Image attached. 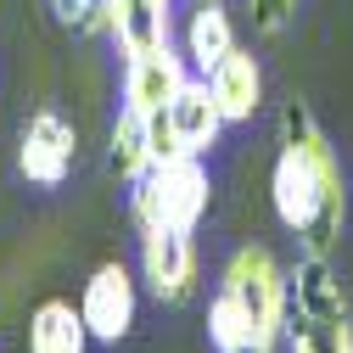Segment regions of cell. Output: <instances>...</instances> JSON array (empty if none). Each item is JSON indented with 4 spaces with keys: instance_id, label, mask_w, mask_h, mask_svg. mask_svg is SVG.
<instances>
[{
    "instance_id": "cell-16",
    "label": "cell",
    "mask_w": 353,
    "mask_h": 353,
    "mask_svg": "<svg viewBox=\"0 0 353 353\" xmlns=\"http://www.w3.org/2000/svg\"><path fill=\"white\" fill-rule=\"evenodd\" d=\"M101 6H107V0H51V12H57L62 23H73V28L101 23Z\"/></svg>"
},
{
    "instance_id": "cell-1",
    "label": "cell",
    "mask_w": 353,
    "mask_h": 353,
    "mask_svg": "<svg viewBox=\"0 0 353 353\" xmlns=\"http://www.w3.org/2000/svg\"><path fill=\"white\" fill-rule=\"evenodd\" d=\"M270 196H275V219L303 241V252L331 258L347 225V185H342V163L325 141L320 118L303 101L281 112V152L270 168Z\"/></svg>"
},
{
    "instance_id": "cell-6",
    "label": "cell",
    "mask_w": 353,
    "mask_h": 353,
    "mask_svg": "<svg viewBox=\"0 0 353 353\" xmlns=\"http://www.w3.org/2000/svg\"><path fill=\"white\" fill-rule=\"evenodd\" d=\"M225 129V112H219L208 79H191L180 96L168 101V112L157 118V141H163V157L168 152H191V157H208V146L219 141Z\"/></svg>"
},
{
    "instance_id": "cell-15",
    "label": "cell",
    "mask_w": 353,
    "mask_h": 353,
    "mask_svg": "<svg viewBox=\"0 0 353 353\" xmlns=\"http://www.w3.org/2000/svg\"><path fill=\"white\" fill-rule=\"evenodd\" d=\"M247 12H252V28L258 34H281L297 17V0H247Z\"/></svg>"
},
{
    "instance_id": "cell-7",
    "label": "cell",
    "mask_w": 353,
    "mask_h": 353,
    "mask_svg": "<svg viewBox=\"0 0 353 353\" xmlns=\"http://www.w3.org/2000/svg\"><path fill=\"white\" fill-rule=\"evenodd\" d=\"M191 79H196V73H191L185 51H174V46L146 51V57H129V62H123V107H135V112H146V118H163L168 101L180 96Z\"/></svg>"
},
{
    "instance_id": "cell-4",
    "label": "cell",
    "mask_w": 353,
    "mask_h": 353,
    "mask_svg": "<svg viewBox=\"0 0 353 353\" xmlns=\"http://www.w3.org/2000/svg\"><path fill=\"white\" fill-rule=\"evenodd\" d=\"M79 163V135H73V123L62 112H34L23 123V141H17V168H23V180L39 185V191H57L68 174Z\"/></svg>"
},
{
    "instance_id": "cell-11",
    "label": "cell",
    "mask_w": 353,
    "mask_h": 353,
    "mask_svg": "<svg viewBox=\"0 0 353 353\" xmlns=\"http://www.w3.org/2000/svg\"><path fill=\"white\" fill-rule=\"evenodd\" d=\"M112 174L118 180H129L135 185L141 174L163 157V141H157V118H146V112H135V107H118V118H112Z\"/></svg>"
},
{
    "instance_id": "cell-3",
    "label": "cell",
    "mask_w": 353,
    "mask_h": 353,
    "mask_svg": "<svg viewBox=\"0 0 353 353\" xmlns=\"http://www.w3.org/2000/svg\"><path fill=\"white\" fill-rule=\"evenodd\" d=\"M208 196H213V185H208V168H202V157H191V152H168V157H157L141 180H135V225L141 230H196L202 225V213H208Z\"/></svg>"
},
{
    "instance_id": "cell-8",
    "label": "cell",
    "mask_w": 353,
    "mask_h": 353,
    "mask_svg": "<svg viewBox=\"0 0 353 353\" xmlns=\"http://www.w3.org/2000/svg\"><path fill=\"white\" fill-rule=\"evenodd\" d=\"M79 314L96 342H123L129 325H135V275L123 263H101L79 292Z\"/></svg>"
},
{
    "instance_id": "cell-14",
    "label": "cell",
    "mask_w": 353,
    "mask_h": 353,
    "mask_svg": "<svg viewBox=\"0 0 353 353\" xmlns=\"http://www.w3.org/2000/svg\"><path fill=\"white\" fill-rule=\"evenodd\" d=\"M286 353H353V325L342 314H303L292 308L286 320Z\"/></svg>"
},
{
    "instance_id": "cell-13",
    "label": "cell",
    "mask_w": 353,
    "mask_h": 353,
    "mask_svg": "<svg viewBox=\"0 0 353 353\" xmlns=\"http://www.w3.org/2000/svg\"><path fill=\"white\" fill-rule=\"evenodd\" d=\"M90 342H96L90 325H84L79 303L68 297H46L28 314V353H84Z\"/></svg>"
},
{
    "instance_id": "cell-5",
    "label": "cell",
    "mask_w": 353,
    "mask_h": 353,
    "mask_svg": "<svg viewBox=\"0 0 353 353\" xmlns=\"http://www.w3.org/2000/svg\"><path fill=\"white\" fill-rule=\"evenodd\" d=\"M141 281L157 303H185L196 292V241L191 230H141Z\"/></svg>"
},
{
    "instance_id": "cell-12",
    "label": "cell",
    "mask_w": 353,
    "mask_h": 353,
    "mask_svg": "<svg viewBox=\"0 0 353 353\" xmlns=\"http://www.w3.org/2000/svg\"><path fill=\"white\" fill-rule=\"evenodd\" d=\"M230 51H236V23H230V12L219 6V0H196V12H191V23H185V62H191V73L208 79Z\"/></svg>"
},
{
    "instance_id": "cell-2",
    "label": "cell",
    "mask_w": 353,
    "mask_h": 353,
    "mask_svg": "<svg viewBox=\"0 0 353 353\" xmlns=\"http://www.w3.org/2000/svg\"><path fill=\"white\" fill-rule=\"evenodd\" d=\"M292 320V281L270 247H241L208 303L213 353H281Z\"/></svg>"
},
{
    "instance_id": "cell-9",
    "label": "cell",
    "mask_w": 353,
    "mask_h": 353,
    "mask_svg": "<svg viewBox=\"0 0 353 353\" xmlns=\"http://www.w3.org/2000/svg\"><path fill=\"white\" fill-rule=\"evenodd\" d=\"M101 28L112 34V46L123 57H146L163 51L174 39V0H107Z\"/></svg>"
},
{
    "instance_id": "cell-10",
    "label": "cell",
    "mask_w": 353,
    "mask_h": 353,
    "mask_svg": "<svg viewBox=\"0 0 353 353\" xmlns=\"http://www.w3.org/2000/svg\"><path fill=\"white\" fill-rule=\"evenodd\" d=\"M208 90H213L219 112H225V123H247L263 107V68H258V57L236 46L225 62L208 73Z\"/></svg>"
}]
</instances>
